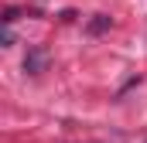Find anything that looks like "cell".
Wrapping results in <instances>:
<instances>
[{
  "instance_id": "obj_1",
  "label": "cell",
  "mask_w": 147,
  "mask_h": 143,
  "mask_svg": "<svg viewBox=\"0 0 147 143\" xmlns=\"http://www.w3.org/2000/svg\"><path fill=\"white\" fill-rule=\"evenodd\" d=\"M45 65H48V51H45V48H31V51L24 55V72H28V75H41Z\"/></svg>"
},
{
  "instance_id": "obj_2",
  "label": "cell",
  "mask_w": 147,
  "mask_h": 143,
  "mask_svg": "<svg viewBox=\"0 0 147 143\" xmlns=\"http://www.w3.org/2000/svg\"><path fill=\"white\" fill-rule=\"evenodd\" d=\"M110 17H106V14H96V17H92V21H89V27H86V31H89V34H103V31H110Z\"/></svg>"
},
{
  "instance_id": "obj_3",
  "label": "cell",
  "mask_w": 147,
  "mask_h": 143,
  "mask_svg": "<svg viewBox=\"0 0 147 143\" xmlns=\"http://www.w3.org/2000/svg\"><path fill=\"white\" fill-rule=\"evenodd\" d=\"M0 41H3V48H10V44H14V34H10V27H3V34H0Z\"/></svg>"
},
{
  "instance_id": "obj_4",
  "label": "cell",
  "mask_w": 147,
  "mask_h": 143,
  "mask_svg": "<svg viewBox=\"0 0 147 143\" xmlns=\"http://www.w3.org/2000/svg\"><path fill=\"white\" fill-rule=\"evenodd\" d=\"M10 21H17V10L10 7V10H3V24H10Z\"/></svg>"
}]
</instances>
